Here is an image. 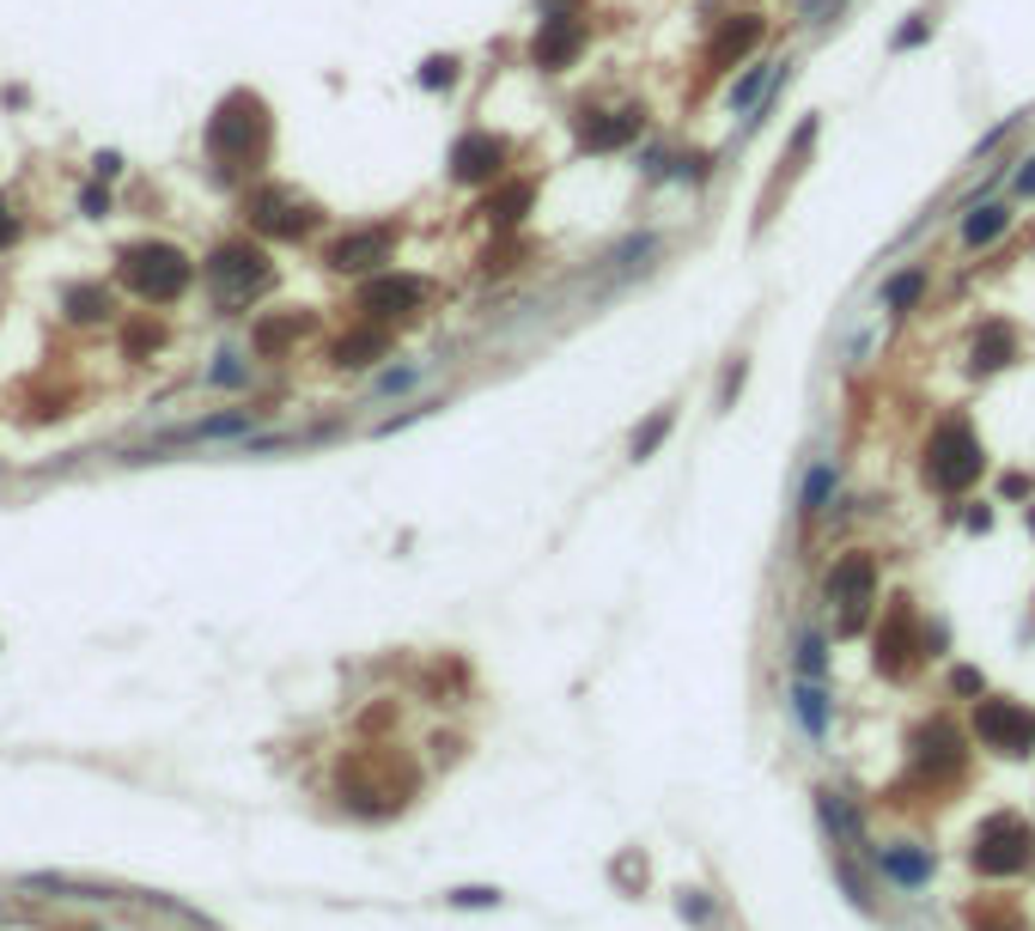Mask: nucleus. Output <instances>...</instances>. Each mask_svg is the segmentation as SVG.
Listing matches in <instances>:
<instances>
[{"instance_id":"20","label":"nucleus","mask_w":1035,"mask_h":931,"mask_svg":"<svg viewBox=\"0 0 1035 931\" xmlns=\"http://www.w3.org/2000/svg\"><path fill=\"white\" fill-rule=\"evenodd\" d=\"M1005 232H1011V207H999V202H974L962 214V250H987Z\"/></svg>"},{"instance_id":"26","label":"nucleus","mask_w":1035,"mask_h":931,"mask_svg":"<svg viewBox=\"0 0 1035 931\" xmlns=\"http://www.w3.org/2000/svg\"><path fill=\"white\" fill-rule=\"evenodd\" d=\"M743 384H749V354H731L725 359V378H719V415L743 396Z\"/></svg>"},{"instance_id":"12","label":"nucleus","mask_w":1035,"mask_h":931,"mask_svg":"<svg viewBox=\"0 0 1035 931\" xmlns=\"http://www.w3.org/2000/svg\"><path fill=\"white\" fill-rule=\"evenodd\" d=\"M427 305V280L420 275H371L359 286V310L371 323H390V317H408V310Z\"/></svg>"},{"instance_id":"24","label":"nucleus","mask_w":1035,"mask_h":931,"mask_svg":"<svg viewBox=\"0 0 1035 931\" xmlns=\"http://www.w3.org/2000/svg\"><path fill=\"white\" fill-rule=\"evenodd\" d=\"M792 713L804 718V730H810V737H822V730H829V700H822L817 683H798V688H792Z\"/></svg>"},{"instance_id":"6","label":"nucleus","mask_w":1035,"mask_h":931,"mask_svg":"<svg viewBox=\"0 0 1035 931\" xmlns=\"http://www.w3.org/2000/svg\"><path fill=\"white\" fill-rule=\"evenodd\" d=\"M640 135H646V104H616V110L579 104V116H572L579 153H621V146H634Z\"/></svg>"},{"instance_id":"34","label":"nucleus","mask_w":1035,"mask_h":931,"mask_svg":"<svg viewBox=\"0 0 1035 931\" xmlns=\"http://www.w3.org/2000/svg\"><path fill=\"white\" fill-rule=\"evenodd\" d=\"M451 901H457V907H488V901H500V895L494 889H457Z\"/></svg>"},{"instance_id":"11","label":"nucleus","mask_w":1035,"mask_h":931,"mask_svg":"<svg viewBox=\"0 0 1035 931\" xmlns=\"http://www.w3.org/2000/svg\"><path fill=\"white\" fill-rule=\"evenodd\" d=\"M974 737L987 749H999V755H1030L1035 718L1023 713V706H1011V700H981V706H974Z\"/></svg>"},{"instance_id":"3","label":"nucleus","mask_w":1035,"mask_h":931,"mask_svg":"<svg viewBox=\"0 0 1035 931\" xmlns=\"http://www.w3.org/2000/svg\"><path fill=\"white\" fill-rule=\"evenodd\" d=\"M123 280H128V293L147 298V305H171V298L184 293L189 280H195V268H189V256H184L177 244H159V238H147V244L128 250Z\"/></svg>"},{"instance_id":"23","label":"nucleus","mask_w":1035,"mask_h":931,"mask_svg":"<svg viewBox=\"0 0 1035 931\" xmlns=\"http://www.w3.org/2000/svg\"><path fill=\"white\" fill-rule=\"evenodd\" d=\"M670 426H677V408H652L646 426H634V438H628V457H634V463L658 457V445L670 438Z\"/></svg>"},{"instance_id":"33","label":"nucleus","mask_w":1035,"mask_h":931,"mask_svg":"<svg viewBox=\"0 0 1035 931\" xmlns=\"http://www.w3.org/2000/svg\"><path fill=\"white\" fill-rule=\"evenodd\" d=\"M950 688L957 694H981V669H950Z\"/></svg>"},{"instance_id":"9","label":"nucleus","mask_w":1035,"mask_h":931,"mask_svg":"<svg viewBox=\"0 0 1035 931\" xmlns=\"http://www.w3.org/2000/svg\"><path fill=\"white\" fill-rule=\"evenodd\" d=\"M1035 853V828L1023 822V816H993L987 828H981V846H974V865L987 870V877H1011V870H1023Z\"/></svg>"},{"instance_id":"4","label":"nucleus","mask_w":1035,"mask_h":931,"mask_svg":"<svg viewBox=\"0 0 1035 931\" xmlns=\"http://www.w3.org/2000/svg\"><path fill=\"white\" fill-rule=\"evenodd\" d=\"M207 280H214L219 305H250L256 293H268L275 263H268L256 244H219L214 263H207Z\"/></svg>"},{"instance_id":"19","label":"nucleus","mask_w":1035,"mask_h":931,"mask_svg":"<svg viewBox=\"0 0 1035 931\" xmlns=\"http://www.w3.org/2000/svg\"><path fill=\"white\" fill-rule=\"evenodd\" d=\"M926 286H932V268H926V263H913V268H901V275L883 280V286H878V305L889 310V317H908V310H920Z\"/></svg>"},{"instance_id":"14","label":"nucleus","mask_w":1035,"mask_h":931,"mask_svg":"<svg viewBox=\"0 0 1035 931\" xmlns=\"http://www.w3.org/2000/svg\"><path fill=\"white\" fill-rule=\"evenodd\" d=\"M390 250H396V232H390V226H366V232L336 238V244L324 250V263L336 268V275H366V268L390 263Z\"/></svg>"},{"instance_id":"31","label":"nucleus","mask_w":1035,"mask_h":931,"mask_svg":"<svg viewBox=\"0 0 1035 931\" xmlns=\"http://www.w3.org/2000/svg\"><path fill=\"white\" fill-rule=\"evenodd\" d=\"M1011 189H1018L1023 202H1035V153H1030V158H1023L1018 171H1011Z\"/></svg>"},{"instance_id":"22","label":"nucleus","mask_w":1035,"mask_h":931,"mask_svg":"<svg viewBox=\"0 0 1035 931\" xmlns=\"http://www.w3.org/2000/svg\"><path fill=\"white\" fill-rule=\"evenodd\" d=\"M835 487H841V463H835V457H822V463L804 475L798 518H822V512H829V499H835Z\"/></svg>"},{"instance_id":"16","label":"nucleus","mask_w":1035,"mask_h":931,"mask_svg":"<svg viewBox=\"0 0 1035 931\" xmlns=\"http://www.w3.org/2000/svg\"><path fill=\"white\" fill-rule=\"evenodd\" d=\"M913 646H926V639H913V609L896 597L889 615H883V627H878V669L883 676H901V669L913 664Z\"/></svg>"},{"instance_id":"13","label":"nucleus","mask_w":1035,"mask_h":931,"mask_svg":"<svg viewBox=\"0 0 1035 931\" xmlns=\"http://www.w3.org/2000/svg\"><path fill=\"white\" fill-rule=\"evenodd\" d=\"M761 37H768V18H761V13L719 18V31H712V43H707V74H731V67H743L761 49Z\"/></svg>"},{"instance_id":"7","label":"nucleus","mask_w":1035,"mask_h":931,"mask_svg":"<svg viewBox=\"0 0 1035 931\" xmlns=\"http://www.w3.org/2000/svg\"><path fill=\"white\" fill-rule=\"evenodd\" d=\"M506 158H512V146H506L500 135H488V128H469V135L451 140L445 171H451V183H464V189H494L500 177H506Z\"/></svg>"},{"instance_id":"25","label":"nucleus","mask_w":1035,"mask_h":931,"mask_svg":"<svg viewBox=\"0 0 1035 931\" xmlns=\"http://www.w3.org/2000/svg\"><path fill=\"white\" fill-rule=\"evenodd\" d=\"M415 79H420V92H451V86L464 79V62H457V55H427Z\"/></svg>"},{"instance_id":"8","label":"nucleus","mask_w":1035,"mask_h":931,"mask_svg":"<svg viewBox=\"0 0 1035 931\" xmlns=\"http://www.w3.org/2000/svg\"><path fill=\"white\" fill-rule=\"evenodd\" d=\"M585 43H591V25L572 7H555V13H542L537 37H530V67L537 74H567Z\"/></svg>"},{"instance_id":"5","label":"nucleus","mask_w":1035,"mask_h":931,"mask_svg":"<svg viewBox=\"0 0 1035 931\" xmlns=\"http://www.w3.org/2000/svg\"><path fill=\"white\" fill-rule=\"evenodd\" d=\"M822 590H829V603H841V634H859L871 597H878V560H871L866 548L841 554L835 566H829V578H822Z\"/></svg>"},{"instance_id":"27","label":"nucleus","mask_w":1035,"mask_h":931,"mask_svg":"<svg viewBox=\"0 0 1035 931\" xmlns=\"http://www.w3.org/2000/svg\"><path fill=\"white\" fill-rule=\"evenodd\" d=\"M665 177H677V183H695V189H700V183L712 177V158H707V153H677Z\"/></svg>"},{"instance_id":"32","label":"nucleus","mask_w":1035,"mask_h":931,"mask_svg":"<svg viewBox=\"0 0 1035 931\" xmlns=\"http://www.w3.org/2000/svg\"><path fill=\"white\" fill-rule=\"evenodd\" d=\"M415 378H420V366H396V372H384V378H378V390H408Z\"/></svg>"},{"instance_id":"36","label":"nucleus","mask_w":1035,"mask_h":931,"mask_svg":"<svg viewBox=\"0 0 1035 931\" xmlns=\"http://www.w3.org/2000/svg\"><path fill=\"white\" fill-rule=\"evenodd\" d=\"M1030 536H1035V506H1030Z\"/></svg>"},{"instance_id":"10","label":"nucleus","mask_w":1035,"mask_h":931,"mask_svg":"<svg viewBox=\"0 0 1035 931\" xmlns=\"http://www.w3.org/2000/svg\"><path fill=\"white\" fill-rule=\"evenodd\" d=\"M250 226L268 238H311L324 226V214L311 202H299V195H287V189H256L250 195Z\"/></svg>"},{"instance_id":"28","label":"nucleus","mask_w":1035,"mask_h":931,"mask_svg":"<svg viewBox=\"0 0 1035 931\" xmlns=\"http://www.w3.org/2000/svg\"><path fill=\"white\" fill-rule=\"evenodd\" d=\"M883 870H896L901 883H920V877H926V858H913V853H896V846H883Z\"/></svg>"},{"instance_id":"35","label":"nucleus","mask_w":1035,"mask_h":931,"mask_svg":"<svg viewBox=\"0 0 1035 931\" xmlns=\"http://www.w3.org/2000/svg\"><path fill=\"white\" fill-rule=\"evenodd\" d=\"M13 238H18V219L7 214V207H0V244H13Z\"/></svg>"},{"instance_id":"18","label":"nucleus","mask_w":1035,"mask_h":931,"mask_svg":"<svg viewBox=\"0 0 1035 931\" xmlns=\"http://www.w3.org/2000/svg\"><path fill=\"white\" fill-rule=\"evenodd\" d=\"M792 62H743V74L731 79V92H725V110L731 116H749V110L761 104V98L780 86V74H786Z\"/></svg>"},{"instance_id":"17","label":"nucleus","mask_w":1035,"mask_h":931,"mask_svg":"<svg viewBox=\"0 0 1035 931\" xmlns=\"http://www.w3.org/2000/svg\"><path fill=\"white\" fill-rule=\"evenodd\" d=\"M1018 359V329L1011 323H981L974 329V342H969V372H981V378H993V372H1005Z\"/></svg>"},{"instance_id":"2","label":"nucleus","mask_w":1035,"mask_h":931,"mask_svg":"<svg viewBox=\"0 0 1035 931\" xmlns=\"http://www.w3.org/2000/svg\"><path fill=\"white\" fill-rule=\"evenodd\" d=\"M926 482L938 487V494H969L981 475H987V450H981V433H974L962 415L938 420L926 438Z\"/></svg>"},{"instance_id":"1","label":"nucleus","mask_w":1035,"mask_h":931,"mask_svg":"<svg viewBox=\"0 0 1035 931\" xmlns=\"http://www.w3.org/2000/svg\"><path fill=\"white\" fill-rule=\"evenodd\" d=\"M207 153L219 158V171H250L268 153V110L263 98L232 92L219 104V116L207 123Z\"/></svg>"},{"instance_id":"21","label":"nucleus","mask_w":1035,"mask_h":931,"mask_svg":"<svg viewBox=\"0 0 1035 931\" xmlns=\"http://www.w3.org/2000/svg\"><path fill=\"white\" fill-rule=\"evenodd\" d=\"M390 354V329L384 323H359L354 335L336 342V366H378Z\"/></svg>"},{"instance_id":"29","label":"nucleus","mask_w":1035,"mask_h":931,"mask_svg":"<svg viewBox=\"0 0 1035 931\" xmlns=\"http://www.w3.org/2000/svg\"><path fill=\"white\" fill-rule=\"evenodd\" d=\"M920 43H932V13H913L908 25L896 31V55H908V49H920Z\"/></svg>"},{"instance_id":"30","label":"nucleus","mask_w":1035,"mask_h":931,"mask_svg":"<svg viewBox=\"0 0 1035 931\" xmlns=\"http://www.w3.org/2000/svg\"><path fill=\"white\" fill-rule=\"evenodd\" d=\"M798 669H804V676H822V669H829V658H822V639H817V634H804V639H798Z\"/></svg>"},{"instance_id":"15","label":"nucleus","mask_w":1035,"mask_h":931,"mask_svg":"<svg viewBox=\"0 0 1035 931\" xmlns=\"http://www.w3.org/2000/svg\"><path fill=\"white\" fill-rule=\"evenodd\" d=\"M530 202H537V183H530V177H500V183L488 189V202H481L476 214L488 219V226H494L500 238H506V232H518V226H525Z\"/></svg>"}]
</instances>
